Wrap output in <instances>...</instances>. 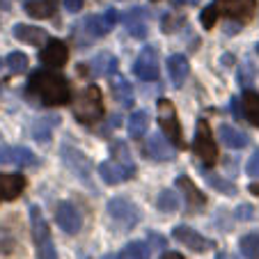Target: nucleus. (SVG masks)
<instances>
[{"instance_id":"nucleus-11","label":"nucleus","mask_w":259,"mask_h":259,"mask_svg":"<svg viewBox=\"0 0 259 259\" xmlns=\"http://www.w3.org/2000/svg\"><path fill=\"white\" fill-rule=\"evenodd\" d=\"M39 58H41V62H44L46 67H53V69L64 67V64H67V60H69L67 44H64V41H60V39H51L49 44L41 49Z\"/></svg>"},{"instance_id":"nucleus-12","label":"nucleus","mask_w":259,"mask_h":259,"mask_svg":"<svg viewBox=\"0 0 259 259\" xmlns=\"http://www.w3.org/2000/svg\"><path fill=\"white\" fill-rule=\"evenodd\" d=\"M145 154L149 158H154V161H172L177 149L163 136H149V140L145 145Z\"/></svg>"},{"instance_id":"nucleus-31","label":"nucleus","mask_w":259,"mask_h":259,"mask_svg":"<svg viewBox=\"0 0 259 259\" xmlns=\"http://www.w3.org/2000/svg\"><path fill=\"white\" fill-rule=\"evenodd\" d=\"M113 161L119 163V165H124V167H133V161H131V154H128L126 142L117 140L113 145Z\"/></svg>"},{"instance_id":"nucleus-20","label":"nucleus","mask_w":259,"mask_h":259,"mask_svg":"<svg viewBox=\"0 0 259 259\" xmlns=\"http://www.w3.org/2000/svg\"><path fill=\"white\" fill-rule=\"evenodd\" d=\"M167 76H170L175 88H181L188 76V60L184 55H170L167 58Z\"/></svg>"},{"instance_id":"nucleus-4","label":"nucleus","mask_w":259,"mask_h":259,"mask_svg":"<svg viewBox=\"0 0 259 259\" xmlns=\"http://www.w3.org/2000/svg\"><path fill=\"white\" fill-rule=\"evenodd\" d=\"M158 122H161L163 133L167 136V140L172 142L175 149H184V136H181V126H179V119H177V110H175V103L170 99H161L158 101Z\"/></svg>"},{"instance_id":"nucleus-18","label":"nucleus","mask_w":259,"mask_h":259,"mask_svg":"<svg viewBox=\"0 0 259 259\" xmlns=\"http://www.w3.org/2000/svg\"><path fill=\"white\" fill-rule=\"evenodd\" d=\"M14 37L19 41H25V44L30 46H39L46 41V37H49V32L41 28H34V25H25V23H19L14 25Z\"/></svg>"},{"instance_id":"nucleus-3","label":"nucleus","mask_w":259,"mask_h":259,"mask_svg":"<svg viewBox=\"0 0 259 259\" xmlns=\"http://www.w3.org/2000/svg\"><path fill=\"white\" fill-rule=\"evenodd\" d=\"M211 10H213L215 19L227 16V19H236L239 23H245L257 12V0H215Z\"/></svg>"},{"instance_id":"nucleus-6","label":"nucleus","mask_w":259,"mask_h":259,"mask_svg":"<svg viewBox=\"0 0 259 259\" xmlns=\"http://www.w3.org/2000/svg\"><path fill=\"white\" fill-rule=\"evenodd\" d=\"M108 213L115 223H119L122 227H136L138 220H140V211L136 204H131L124 197H113L108 200Z\"/></svg>"},{"instance_id":"nucleus-7","label":"nucleus","mask_w":259,"mask_h":259,"mask_svg":"<svg viewBox=\"0 0 259 259\" xmlns=\"http://www.w3.org/2000/svg\"><path fill=\"white\" fill-rule=\"evenodd\" d=\"M133 73L140 80H156L158 78V53L154 46H145L133 64Z\"/></svg>"},{"instance_id":"nucleus-36","label":"nucleus","mask_w":259,"mask_h":259,"mask_svg":"<svg viewBox=\"0 0 259 259\" xmlns=\"http://www.w3.org/2000/svg\"><path fill=\"white\" fill-rule=\"evenodd\" d=\"M245 172H248L250 177H259V149L250 156V161H248V165H245Z\"/></svg>"},{"instance_id":"nucleus-47","label":"nucleus","mask_w":259,"mask_h":259,"mask_svg":"<svg viewBox=\"0 0 259 259\" xmlns=\"http://www.w3.org/2000/svg\"><path fill=\"white\" fill-rule=\"evenodd\" d=\"M250 193H254V195H259V186H250Z\"/></svg>"},{"instance_id":"nucleus-50","label":"nucleus","mask_w":259,"mask_h":259,"mask_svg":"<svg viewBox=\"0 0 259 259\" xmlns=\"http://www.w3.org/2000/svg\"><path fill=\"white\" fill-rule=\"evenodd\" d=\"M257 53H259V44H257Z\"/></svg>"},{"instance_id":"nucleus-51","label":"nucleus","mask_w":259,"mask_h":259,"mask_svg":"<svg viewBox=\"0 0 259 259\" xmlns=\"http://www.w3.org/2000/svg\"><path fill=\"white\" fill-rule=\"evenodd\" d=\"M154 3H158V0H154Z\"/></svg>"},{"instance_id":"nucleus-40","label":"nucleus","mask_w":259,"mask_h":259,"mask_svg":"<svg viewBox=\"0 0 259 259\" xmlns=\"http://www.w3.org/2000/svg\"><path fill=\"white\" fill-rule=\"evenodd\" d=\"M103 19H106V23L110 25V28H113V25H115V23H117V21H119V12L110 7V10H106V14H103Z\"/></svg>"},{"instance_id":"nucleus-41","label":"nucleus","mask_w":259,"mask_h":259,"mask_svg":"<svg viewBox=\"0 0 259 259\" xmlns=\"http://www.w3.org/2000/svg\"><path fill=\"white\" fill-rule=\"evenodd\" d=\"M236 218L239 220H250L252 218V206H248V204L239 206V209H236Z\"/></svg>"},{"instance_id":"nucleus-46","label":"nucleus","mask_w":259,"mask_h":259,"mask_svg":"<svg viewBox=\"0 0 259 259\" xmlns=\"http://www.w3.org/2000/svg\"><path fill=\"white\" fill-rule=\"evenodd\" d=\"M0 7H3V10H10V0H0Z\"/></svg>"},{"instance_id":"nucleus-17","label":"nucleus","mask_w":259,"mask_h":259,"mask_svg":"<svg viewBox=\"0 0 259 259\" xmlns=\"http://www.w3.org/2000/svg\"><path fill=\"white\" fill-rule=\"evenodd\" d=\"M218 138H220V142L225 147H230V149H243V147H248V136H245L243 131H239V128L230 126V124H220Z\"/></svg>"},{"instance_id":"nucleus-27","label":"nucleus","mask_w":259,"mask_h":259,"mask_svg":"<svg viewBox=\"0 0 259 259\" xmlns=\"http://www.w3.org/2000/svg\"><path fill=\"white\" fill-rule=\"evenodd\" d=\"M85 32L92 37V39H99V37H103V34L110 30V25L106 23V19H103V14H94V16H88L85 19Z\"/></svg>"},{"instance_id":"nucleus-48","label":"nucleus","mask_w":259,"mask_h":259,"mask_svg":"<svg viewBox=\"0 0 259 259\" xmlns=\"http://www.w3.org/2000/svg\"><path fill=\"white\" fill-rule=\"evenodd\" d=\"M101 259H119V254H106V257H101Z\"/></svg>"},{"instance_id":"nucleus-24","label":"nucleus","mask_w":259,"mask_h":259,"mask_svg":"<svg viewBox=\"0 0 259 259\" xmlns=\"http://www.w3.org/2000/svg\"><path fill=\"white\" fill-rule=\"evenodd\" d=\"M30 223H32V239L37 245L46 243V241H51V232H49V225H46L44 215H41V211L37 209V206H32L30 209Z\"/></svg>"},{"instance_id":"nucleus-38","label":"nucleus","mask_w":259,"mask_h":259,"mask_svg":"<svg viewBox=\"0 0 259 259\" xmlns=\"http://www.w3.org/2000/svg\"><path fill=\"white\" fill-rule=\"evenodd\" d=\"M149 241H152V245H154V248H165V243H167V239H165V236L156 234V232H152V234H149ZM152 245H149V250H152Z\"/></svg>"},{"instance_id":"nucleus-9","label":"nucleus","mask_w":259,"mask_h":259,"mask_svg":"<svg viewBox=\"0 0 259 259\" xmlns=\"http://www.w3.org/2000/svg\"><path fill=\"white\" fill-rule=\"evenodd\" d=\"M172 239L179 241L181 245H186V248L193 250V252H202V250L211 248V241H206L200 232H195L193 227H186V225L175 227V230H172Z\"/></svg>"},{"instance_id":"nucleus-43","label":"nucleus","mask_w":259,"mask_h":259,"mask_svg":"<svg viewBox=\"0 0 259 259\" xmlns=\"http://www.w3.org/2000/svg\"><path fill=\"white\" fill-rule=\"evenodd\" d=\"M232 113H234V117H236V119L243 117V113L239 110V99H232Z\"/></svg>"},{"instance_id":"nucleus-37","label":"nucleus","mask_w":259,"mask_h":259,"mask_svg":"<svg viewBox=\"0 0 259 259\" xmlns=\"http://www.w3.org/2000/svg\"><path fill=\"white\" fill-rule=\"evenodd\" d=\"M58 122H60V117H53L49 124H58ZM49 136H51V128L46 126V124H41V131H34V138H37V140H46Z\"/></svg>"},{"instance_id":"nucleus-2","label":"nucleus","mask_w":259,"mask_h":259,"mask_svg":"<svg viewBox=\"0 0 259 259\" xmlns=\"http://www.w3.org/2000/svg\"><path fill=\"white\" fill-rule=\"evenodd\" d=\"M73 117L85 126H92L94 122L103 117V94L97 85H90L78 94L73 103Z\"/></svg>"},{"instance_id":"nucleus-28","label":"nucleus","mask_w":259,"mask_h":259,"mask_svg":"<svg viewBox=\"0 0 259 259\" xmlns=\"http://www.w3.org/2000/svg\"><path fill=\"white\" fill-rule=\"evenodd\" d=\"M152 250L149 245L142 243V241H133V243L124 245V250L119 252V259H149Z\"/></svg>"},{"instance_id":"nucleus-30","label":"nucleus","mask_w":259,"mask_h":259,"mask_svg":"<svg viewBox=\"0 0 259 259\" xmlns=\"http://www.w3.org/2000/svg\"><path fill=\"white\" fill-rule=\"evenodd\" d=\"M239 250L243 252V257L259 259V234H245L239 241Z\"/></svg>"},{"instance_id":"nucleus-39","label":"nucleus","mask_w":259,"mask_h":259,"mask_svg":"<svg viewBox=\"0 0 259 259\" xmlns=\"http://www.w3.org/2000/svg\"><path fill=\"white\" fill-rule=\"evenodd\" d=\"M85 5V0H64V7H67L71 14H76V12H80Z\"/></svg>"},{"instance_id":"nucleus-44","label":"nucleus","mask_w":259,"mask_h":259,"mask_svg":"<svg viewBox=\"0 0 259 259\" xmlns=\"http://www.w3.org/2000/svg\"><path fill=\"white\" fill-rule=\"evenodd\" d=\"M161 259H184V257H181L179 252H163Z\"/></svg>"},{"instance_id":"nucleus-14","label":"nucleus","mask_w":259,"mask_h":259,"mask_svg":"<svg viewBox=\"0 0 259 259\" xmlns=\"http://www.w3.org/2000/svg\"><path fill=\"white\" fill-rule=\"evenodd\" d=\"M0 163H16V165H34L37 158L28 147H7L0 145Z\"/></svg>"},{"instance_id":"nucleus-15","label":"nucleus","mask_w":259,"mask_h":259,"mask_svg":"<svg viewBox=\"0 0 259 259\" xmlns=\"http://www.w3.org/2000/svg\"><path fill=\"white\" fill-rule=\"evenodd\" d=\"M99 175H101V179L106 181V184L115 186V184H119V181H124V179L136 175V167H124L115 161H108V163H101V165H99Z\"/></svg>"},{"instance_id":"nucleus-10","label":"nucleus","mask_w":259,"mask_h":259,"mask_svg":"<svg viewBox=\"0 0 259 259\" xmlns=\"http://www.w3.org/2000/svg\"><path fill=\"white\" fill-rule=\"evenodd\" d=\"M177 186L184 191V197H186V209L191 211V213H197V211H202L206 206V195L200 191V188L193 184L188 177L181 175L179 179H177Z\"/></svg>"},{"instance_id":"nucleus-49","label":"nucleus","mask_w":259,"mask_h":259,"mask_svg":"<svg viewBox=\"0 0 259 259\" xmlns=\"http://www.w3.org/2000/svg\"><path fill=\"white\" fill-rule=\"evenodd\" d=\"M215 259H227V254H223V252H220V254H218V257H215Z\"/></svg>"},{"instance_id":"nucleus-22","label":"nucleus","mask_w":259,"mask_h":259,"mask_svg":"<svg viewBox=\"0 0 259 259\" xmlns=\"http://www.w3.org/2000/svg\"><path fill=\"white\" fill-rule=\"evenodd\" d=\"M241 113H243V117L248 119L250 124H254V126H259V92H254V90H245L243 97H241Z\"/></svg>"},{"instance_id":"nucleus-26","label":"nucleus","mask_w":259,"mask_h":259,"mask_svg":"<svg viewBox=\"0 0 259 259\" xmlns=\"http://www.w3.org/2000/svg\"><path fill=\"white\" fill-rule=\"evenodd\" d=\"M147 128H149V115H147L145 110L131 113V117H128V136H131L133 140H140L147 133Z\"/></svg>"},{"instance_id":"nucleus-42","label":"nucleus","mask_w":259,"mask_h":259,"mask_svg":"<svg viewBox=\"0 0 259 259\" xmlns=\"http://www.w3.org/2000/svg\"><path fill=\"white\" fill-rule=\"evenodd\" d=\"M175 19L177 16H165V19H163V32H172V30H175ZM177 23H184V19L177 21Z\"/></svg>"},{"instance_id":"nucleus-8","label":"nucleus","mask_w":259,"mask_h":259,"mask_svg":"<svg viewBox=\"0 0 259 259\" xmlns=\"http://www.w3.org/2000/svg\"><path fill=\"white\" fill-rule=\"evenodd\" d=\"M55 220H58L60 230H64L67 234H76L83 227V215L71 202H60L55 206Z\"/></svg>"},{"instance_id":"nucleus-45","label":"nucleus","mask_w":259,"mask_h":259,"mask_svg":"<svg viewBox=\"0 0 259 259\" xmlns=\"http://www.w3.org/2000/svg\"><path fill=\"white\" fill-rule=\"evenodd\" d=\"M177 3H181V5H197L200 0H177Z\"/></svg>"},{"instance_id":"nucleus-16","label":"nucleus","mask_w":259,"mask_h":259,"mask_svg":"<svg viewBox=\"0 0 259 259\" xmlns=\"http://www.w3.org/2000/svg\"><path fill=\"white\" fill-rule=\"evenodd\" d=\"M25 191L23 175H0V195L5 200H16Z\"/></svg>"},{"instance_id":"nucleus-1","label":"nucleus","mask_w":259,"mask_h":259,"mask_svg":"<svg viewBox=\"0 0 259 259\" xmlns=\"http://www.w3.org/2000/svg\"><path fill=\"white\" fill-rule=\"evenodd\" d=\"M28 90L39 97L44 106H67L71 103V85L62 73L49 71V69H37L30 76Z\"/></svg>"},{"instance_id":"nucleus-5","label":"nucleus","mask_w":259,"mask_h":259,"mask_svg":"<svg viewBox=\"0 0 259 259\" xmlns=\"http://www.w3.org/2000/svg\"><path fill=\"white\" fill-rule=\"evenodd\" d=\"M193 152L197 154V158H202L206 167H211L215 161H218V147H215L213 133H211V126L200 119L195 126V140H193Z\"/></svg>"},{"instance_id":"nucleus-19","label":"nucleus","mask_w":259,"mask_h":259,"mask_svg":"<svg viewBox=\"0 0 259 259\" xmlns=\"http://www.w3.org/2000/svg\"><path fill=\"white\" fill-rule=\"evenodd\" d=\"M16 218H10L7 223L0 225V252H14L16 245H19V230H16Z\"/></svg>"},{"instance_id":"nucleus-52","label":"nucleus","mask_w":259,"mask_h":259,"mask_svg":"<svg viewBox=\"0 0 259 259\" xmlns=\"http://www.w3.org/2000/svg\"><path fill=\"white\" fill-rule=\"evenodd\" d=\"M0 64H3V62H0Z\"/></svg>"},{"instance_id":"nucleus-32","label":"nucleus","mask_w":259,"mask_h":259,"mask_svg":"<svg viewBox=\"0 0 259 259\" xmlns=\"http://www.w3.org/2000/svg\"><path fill=\"white\" fill-rule=\"evenodd\" d=\"M7 67H10L12 73H23L28 69V55L21 53V51H14V53L7 55Z\"/></svg>"},{"instance_id":"nucleus-33","label":"nucleus","mask_w":259,"mask_h":259,"mask_svg":"<svg viewBox=\"0 0 259 259\" xmlns=\"http://www.w3.org/2000/svg\"><path fill=\"white\" fill-rule=\"evenodd\" d=\"M206 181H209L215 191L225 193V195H234V193H236V186H232L227 179H223V177H215V175H211V172H206Z\"/></svg>"},{"instance_id":"nucleus-21","label":"nucleus","mask_w":259,"mask_h":259,"mask_svg":"<svg viewBox=\"0 0 259 259\" xmlns=\"http://www.w3.org/2000/svg\"><path fill=\"white\" fill-rule=\"evenodd\" d=\"M25 12L32 19H53L58 10V0H25Z\"/></svg>"},{"instance_id":"nucleus-25","label":"nucleus","mask_w":259,"mask_h":259,"mask_svg":"<svg viewBox=\"0 0 259 259\" xmlns=\"http://www.w3.org/2000/svg\"><path fill=\"white\" fill-rule=\"evenodd\" d=\"M110 88H113V97L117 99L122 106H133V88L128 80H124L122 76H117L115 73L113 78H110Z\"/></svg>"},{"instance_id":"nucleus-13","label":"nucleus","mask_w":259,"mask_h":259,"mask_svg":"<svg viewBox=\"0 0 259 259\" xmlns=\"http://www.w3.org/2000/svg\"><path fill=\"white\" fill-rule=\"evenodd\" d=\"M124 23H126V30L131 37L136 39H145L147 37V10L142 7H133L124 14Z\"/></svg>"},{"instance_id":"nucleus-29","label":"nucleus","mask_w":259,"mask_h":259,"mask_svg":"<svg viewBox=\"0 0 259 259\" xmlns=\"http://www.w3.org/2000/svg\"><path fill=\"white\" fill-rule=\"evenodd\" d=\"M179 195H177L172 188H165V191H161V195H158V209L163 211V213H175L177 209H179Z\"/></svg>"},{"instance_id":"nucleus-34","label":"nucleus","mask_w":259,"mask_h":259,"mask_svg":"<svg viewBox=\"0 0 259 259\" xmlns=\"http://www.w3.org/2000/svg\"><path fill=\"white\" fill-rule=\"evenodd\" d=\"M254 69H252V64H250V62H245L243 64V69H241V71H239V83L241 85H243V88H248V85L250 83H252V78H254Z\"/></svg>"},{"instance_id":"nucleus-35","label":"nucleus","mask_w":259,"mask_h":259,"mask_svg":"<svg viewBox=\"0 0 259 259\" xmlns=\"http://www.w3.org/2000/svg\"><path fill=\"white\" fill-rule=\"evenodd\" d=\"M37 257L39 259H58V254H55V248L51 241H46V243L39 245V252H37Z\"/></svg>"},{"instance_id":"nucleus-23","label":"nucleus","mask_w":259,"mask_h":259,"mask_svg":"<svg viewBox=\"0 0 259 259\" xmlns=\"http://www.w3.org/2000/svg\"><path fill=\"white\" fill-rule=\"evenodd\" d=\"M62 156H64V161H67V165L71 167L76 175H80V177H88L90 175L92 163H90L88 156H83V154L76 152V149H69V147H64V149H62Z\"/></svg>"}]
</instances>
